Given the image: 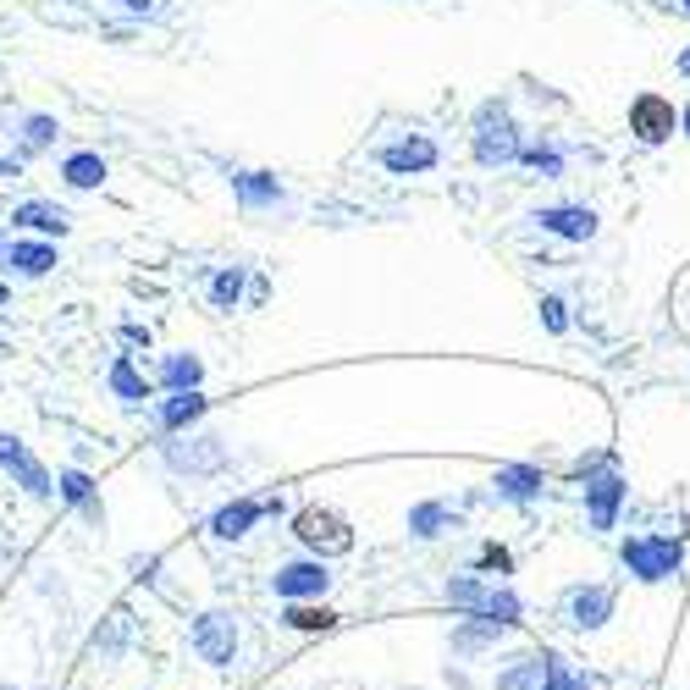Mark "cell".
I'll list each match as a JSON object with an SVG mask.
<instances>
[{
	"instance_id": "40",
	"label": "cell",
	"mask_w": 690,
	"mask_h": 690,
	"mask_svg": "<svg viewBox=\"0 0 690 690\" xmlns=\"http://www.w3.org/2000/svg\"><path fill=\"white\" fill-rule=\"evenodd\" d=\"M0 690H17V686H0Z\"/></svg>"
},
{
	"instance_id": "23",
	"label": "cell",
	"mask_w": 690,
	"mask_h": 690,
	"mask_svg": "<svg viewBox=\"0 0 690 690\" xmlns=\"http://www.w3.org/2000/svg\"><path fill=\"white\" fill-rule=\"evenodd\" d=\"M542 674H548V658H520L514 669L497 674V690H542Z\"/></svg>"
},
{
	"instance_id": "22",
	"label": "cell",
	"mask_w": 690,
	"mask_h": 690,
	"mask_svg": "<svg viewBox=\"0 0 690 690\" xmlns=\"http://www.w3.org/2000/svg\"><path fill=\"white\" fill-rule=\"evenodd\" d=\"M199 376H205V365H199L194 354H177V359H166V371H160V382H166L171 393H199Z\"/></svg>"
},
{
	"instance_id": "8",
	"label": "cell",
	"mask_w": 690,
	"mask_h": 690,
	"mask_svg": "<svg viewBox=\"0 0 690 690\" xmlns=\"http://www.w3.org/2000/svg\"><path fill=\"white\" fill-rule=\"evenodd\" d=\"M0 470H11L17 481H22V492H33V497H50V475H45V464L17 442V436H0Z\"/></svg>"
},
{
	"instance_id": "2",
	"label": "cell",
	"mask_w": 690,
	"mask_h": 690,
	"mask_svg": "<svg viewBox=\"0 0 690 690\" xmlns=\"http://www.w3.org/2000/svg\"><path fill=\"white\" fill-rule=\"evenodd\" d=\"M194 652H199L210 669H233V658H238V619L221 613V608L199 613V619H194Z\"/></svg>"
},
{
	"instance_id": "6",
	"label": "cell",
	"mask_w": 690,
	"mask_h": 690,
	"mask_svg": "<svg viewBox=\"0 0 690 690\" xmlns=\"http://www.w3.org/2000/svg\"><path fill=\"white\" fill-rule=\"evenodd\" d=\"M293 536L315 552H348L354 548V531H348L332 509H304V514L293 520Z\"/></svg>"
},
{
	"instance_id": "33",
	"label": "cell",
	"mask_w": 690,
	"mask_h": 690,
	"mask_svg": "<svg viewBox=\"0 0 690 690\" xmlns=\"http://www.w3.org/2000/svg\"><path fill=\"white\" fill-rule=\"evenodd\" d=\"M481 569H497V574H509V552H503V548H486V552H481Z\"/></svg>"
},
{
	"instance_id": "24",
	"label": "cell",
	"mask_w": 690,
	"mask_h": 690,
	"mask_svg": "<svg viewBox=\"0 0 690 690\" xmlns=\"http://www.w3.org/2000/svg\"><path fill=\"white\" fill-rule=\"evenodd\" d=\"M486 591H492V585H481V580H470V574H453V580H447V602L464 608V613H481V608H486Z\"/></svg>"
},
{
	"instance_id": "12",
	"label": "cell",
	"mask_w": 690,
	"mask_h": 690,
	"mask_svg": "<svg viewBox=\"0 0 690 690\" xmlns=\"http://www.w3.org/2000/svg\"><path fill=\"white\" fill-rule=\"evenodd\" d=\"M11 221H17V227H28V233H56V238L72 227V216H67L61 205H45V199H28V205H17V210H11Z\"/></svg>"
},
{
	"instance_id": "39",
	"label": "cell",
	"mask_w": 690,
	"mask_h": 690,
	"mask_svg": "<svg viewBox=\"0 0 690 690\" xmlns=\"http://www.w3.org/2000/svg\"><path fill=\"white\" fill-rule=\"evenodd\" d=\"M680 6H686V11H690V0H680Z\"/></svg>"
},
{
	"instance_id": "16",
	"label": "cell",
	"mask_w": 690,
	"mask_h": 690,
	"mask_svg": "<svg viewBox=\"0 0 690 690\" xmlns=\"http://www.w3.org/2000/svg\"><path fill=\"white\" fill-rule=\"evenodd\" d=\"M497 635H503V624L475 613V619H464V624L453 630V652H459V658H470V652H486V647H497Z\"/></svg>"
},
{
	"instance_id": "21",
	"label": "cell",
	"mask_w": 690,
	"mask_h": 690,
	"mask_svg": "<svg viewBox=\"0 0 690 690\" xmlns=\"http://www.w3.org/2000/svg\"><path fill=\"white\" fill-rule=\"evenodd\" d=\"M205 410H210V404H205L199 393H171V398L160 404V425H166V431H183L188 420H199Z\"/></svg>"
},
{
	"instance_id": "28",
	"label": "cell",
	"mask_w": 690,
	"mask_h": 690,
	"mask_svg": "<svg viewBox=\"0 0 690 690\" xmlns=\"http://www.w3.org/2000/svg\"><path fill=\"white\" fill-rule=\"evenodd\" d=\"M238 194H244L249 205H266V199L276 205V199H282V188H276L266 171H244V177H238Z\"/></svg>"
},
{
	"instance_id": "18",
	"label": "cell",
	"mask_w": 690,
	"mask_h": 690,
	"mask_svg": "<svg viewBox=\"0 0 690 690\" xmlns=\"http://www.w3.org/2000/svg\"><path fill=\"white\" fill-rule=\"evenodd\" d=\"M497 492H503L509 503H531V497L542 492V470H531V464H514V470H497Z\"/></svg>"
},
{
	"instance_id": "13",
	"label": "cell",
	"mask_w": 690,
	"mask_h": 690,
	"mask_svg": "<svg viewBox=\"0 0 690 690\" xmlns=\"http://www.w3.org/2000/svg\"><path fill=\"white\" fill-rule=\"evenodd\" d=\"M61 497H67L72 509H83V520H89V525H100V520H106V509H100V486H95L83 470H67V475H61Z\"/></svg>"
},
{
	"instance_id": "10",
	"label": "cell",
	"mask_w": 690,
	"mask_h": 690,
	"mask_svg": "<svg viewBox=\"0 0 690 690\" xmlns=\"http://www.w3.org/2000/svg\"><path fill=\"white\" fill-rule=\"evenodd\" d=\"M266 509H272V503H260V497H238V503L216 509V520H210V536H221V542H238V536H249V531H255V520H260Z\"/></svg>"
},
{
	"instance_id": "1",
	"label": "cell",
	"mask_w": 690,
	"mask_h": 690,
	"mask_svg": "<svg viewBox=\"0 0 690 690\" xmlns=\"http://www.w3.org/2000/svg\"><path fill=\"white\" fill-rule=\"evenodd\" d=\"M624 569L635 574V580H647V585H658V580H674L680 574V563H686V548L674 542V536H630L624 548Z\"/></svg>"
},
{
	"instance_id": "14",
	"label": "cell",
	"mask_w": 690,
	"mask_h": 690,
	"mask_svg": "<svg viewBox=\"0 0 690 690\" xmlns=\"http://www.w3.org/2000/svg\"><path fill=\"white\" fill-rule=\"evenodd\" d=\"M382 166H387V171H431V166H436V144H431V138L393 144V149H382Z\"/></svg>"
},
{
	"instance_id": "35",
	"label": "cell",
	"mask_w": 690,
	"mask_h": 690,
	"mask_svg": "<svg viewBox=\"0 0 690 690\" xmlns=\"http://www.w3.org/2000/svg\"><path fill=\"white\" fill-rule=\"evenodd\" d=\"M122 6H128V11H149V0H122Z\"/></svg>"
},
{
	"instance_id": "5",
	"label": "cell",
	"mask_w": 690,
	"mask_h": 690,
	"mask_svg": "<svg viewBox=\"0 0 690 690\" xmlns=\"http://www.w3.org/2000/svg\"><path fill=\"white\" fill-rule=\"evenodd\" d=\"M674 128H680L674 100H663V95H635L630 100V134L641 138V144H669Z\"/></svg>"
},
{
	"instance_id": "17",
	"label": "cell",
	"mask_w": 690,
	"mask_h": 690,
	"mask_svg": "<svg viewBox=\"0 0 690 690\" xmlns=\"http://www.w3.org/2000/svg\"><path fill=\"white\" fill-rule=\"evenodd\" d=\"M166 459L177 464V470H216L221 464V442L216 436H199V442H188V447H166Z\"/></svg>"
},
{
	"instance_id": "20",
	"label": "cell",
	"mask_w": 690,
	"mask_h": 690,
	"mask_svg": "<svg viewBox=\"0 0 690 690\" xmlns=\"http://www.w3.org/2000/svg\"><path fill=\"white\" fill-rule=\"evenodd\" d=\"M61 177H67L72 188H100V183H106V160H100V155H89V149H78V155H67Z\"/></svg>"
},
{
	"instance_id": "37",
	"label": "cell",
	"mask_w": 690,
	"mask_h": 690,
	"mask_svg": "<svg viewBox=\"0 0 690 690\" xmlns=\"http://www.w3.org/2000/svg\"><path fill=\"white\" fill-rule=\"evenodd\" d=\"M680 72H690V50H686V56H680Z\"/></svg>"
},
{
	"instance_id": "19",
	"label": "cell",
	"mask_w": 690,
	"mask_h": 690,
	"mask_svg": "<svg viewBox=\"0 0 690 690\" xmlns=\"http://www.w3.org/2000/svg\"><path fill=\"white\" fill-rule=\"evenodd\" d=\"M6 266H11L17 276H45L50 266H56V249H50V244H11Z\"/></svg>"
},
{
	"instance_id": "32",
	"label": "cell",
	"mask_w": 690,
	"mask_h": 690,
	"mask_svg": "<svg viewBox=\"0 0 690 690\" xmlns=\"http://www.w3.org/2000/svg\"><path fill=\"white\" fill-rule=\"evenodd\" d=\"M520 160L525 166H542V171H558V155L552 149H520Z\"/></svg>"
},
{
	"instance_id": "7",
	"label": "cell",
	"mask_w": 690,
	"mask_h": 690,
	"mask_svg": "<svg viewBox=\"0 0 690 690\" xmlns=\"http://www.w3.org/2000/svg\"><path fill=\"white\" fill-rule=\"evenodd\" d=\"M613 619V585H574L569 591V624L574 630H602Z\"/></svg>"
},
{
	"instance_id": "30",
	"label": "cell",
	"mask_w": 690,
	"mask_h": 690,
	"mask_svg": "<svg viewBox=\"0 0 690 690\" xmlns=\"http://www.w3.org/2000/svg\"><path fill=\"white\" fill-rule=\"evenodd\" d=\"M238 293H244V272L233 266V272H221L210 282V298H216V309H233L238 304Z\"/></svg>"
},
{
	"instance_id": "38",
	"label": "cell",
	"mask_w": 690,
	"mask_h": 690,
	"mask_svg": "<svg viewBox=\"0 0 690 690\" xmlns=\"http://www.w3.org/2000/svg\"><path fill=\"white\" fill-rule=\"evenodd\" d=\"M0 304H6V287H0Z\"/></svg>"
},
{
	"instance_id": "9",
	"label": "cell",
	"mask_w": 690,
	"mask_h": 690,
	"mask_svg": "<svg viewBox=\"0 0 690 690\" xmlns=\"http://www.w3.org/2000/svg\"><path fill=\"white\" fill-rule=\"evenodd\" d=\"M624 492H630V486H624L619 475H597V481H585V509H591V525H597V531H613Z\"/></svg>"
},
{
	"instance_id": "34",
	"label": "cell",
	"mask_w": 690,
	"mask_h": 690,
	"mask_svg": "<svg viewBox=\"0 0 690 690\" xmlns=\"http://www.w3.org/2000/svg\"><path fill=\"white\" fill-rule=\"evenodd\" d=\"M542 315H548L552 332H563V326H569V321H563V304H558V298H542Z\"/></svg>"
},
{
	"instance_id": "29",
	"label": "cell",
	"mask_w": 690,
	"mask_h": 690,
	"mask_svg": "<svg viewBox=\"0 0 690 690\" xmlns=\"http://www.w3.org/2000/svg\"><path fill=\"white\" fill-rule=\"evenodd\" d=\"M442 525H447V509H442V503H420L410 514L414 536H442Z\"/></svg>"
},
{
	"instance_id": "11",
	"label": "cell",
	"mask_w": 690,
	"mask_h": 690,
	"mask_svg": "<svg viewBox=\"0 0 690 690\" xmlns=\"http://www.w3.org/2000/svg\"><path fill=\"white\" fill-rule=\"evenodd\" d=\"M536 221H542V233L574 238V244H585V238L597 233V216L580 210V205H552V210H536Z\"/></svg>"
},
{
	"instance_id": "25",
	"label": "cell",
	"mask_w": 690,
	"mask_h": 690,
	"mask_svg": "<svg viewBox=\"0 0 690 690\" xmlns=\"http://www.w3.org/2000/svg\"><path fill=\"white\" fill-rule=\"evenodd\" d=\"M481 619H497L503 630H514V624H520V597H514L509 585H492V591H486V608H481Z\"/></svg>"
},
{
	"instance_id": "27",
	"label": "cell",
	"mask_w": 690,
	"mask_h": 690,
	"mask_svg": "<svg viewBox=\"0 0 690 690\" xmlns=\"http://www.w3.org/2000/svg\"><path fill=\"white\" fill-rule=\"evenodd\" d=\"M111 393L117 398H128V404H138V398H149V387H144V376L134 371V359H117L111 365Z\"/></svg>"
},
{
	"instance_id": "31",
	"label": "cell",
	"mask_w": 690,
	"mask_h": 690,
	"mask_svg": "<svg viewBox=\"0 0 690 690\" xmlns=\"http://www.w3.org/2000/svg\"><path fill=\"white\" fill-rule=\"evenodd\" d=\"M56 134H61V128H56L50 117H28V134H22V144H28V149H45Z\"/></svg>"
},
{
	"instance_id": "4",
	"label": "cell",
	"mask_w": 690,
	"mask_h": 690,
	"mask_svg": "<svg viewBox=\"0 0 690 690\" xmlns=\"http://www.w3.org/2000/svg\"><path fill=\"white\" fill-rule=\"evenodd\" d=\"M475 160L481 166H503V160H520V138L503 106H481V122H475Z\"/></svg>"
},
{
	"instance_id": "36",
	"label": "cell",
	"mask_w": 690,
	"mask_h": 690,
	"mask_svg": "<svg viewBox=\"0 0 690 690\" xmlns=\"http://www.w3.org/2000/svg\"><path fill=\"white\" fill-rule=\"evenodd\" d=\"M680 128H686V134H690V106H686V111H680Z\"/></svg>"
},
{
	"instance_id": "15",
	"label": "cell",
	"mask_w": 690,
	"mask_h": 690,
	"mask_svg": "<svg viewBox=\"0 0 690 690\" xmlns=\"http://www.w3.org/2000/svg\"><path fill=\"white\" fill-rule=\"evenodd\" d=\"M282 624L298 630V635H315V630L326 635V630H337V613L321 608V602H287V608H282Z\"/></svg>"
},
{
	"instance_id": "26",
	"label": "cell",
	"mask_w": 690,
	"mask_h": 690,
	"mask_svg": "<svg viewBox=\"0 0 690 690\" xmlns=\"http://www.w3.org/2000/svg\"><path fill=\"white\" fill-rule=\"evenodd\" d=\"M548 658V674H542V690H591V680L585 674H574L558 652H542Z\"/></svg>"
},
{
	"instance_id": "3",
	"label": "cell",
	"mask_w": 690,
	"mask_h": 690,
	"mask_svg": "<svg viewBox=\"0 0 690 690\" xmlns=\"http://www.w3.org/2000/svg\"><path fill=\"white\" fill-rule=\"evenodd\" d=\"M326 585H332V569L321 558H293V563H282L272 574V591L282 602H321Z\"/></svg>"
}]
</instances>
